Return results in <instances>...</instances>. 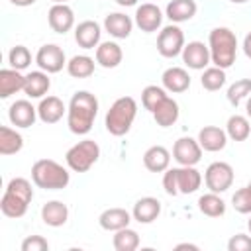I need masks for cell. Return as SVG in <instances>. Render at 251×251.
<instances>
[{
  "instance_id": "cb8c5ba5",
  "label": "cell",
  "mask_w": 251,
  "mask_h": 251,
  "mask_svg": "<svg viewBox=\"0 0 251 251\" xmlns=\"http://www.w3.org/2000/svg\"><path fill=\"white\" fill-rule=\"evenodd\" d=\"M131 214L126 210V208H108L100 214L98 218V224L102 229L106 231H118L122 227H127L129 222H131Z\"/></svg>"
},
{
  "instance_id": "bcb514c9",
  "label": "cell",
  "mask_w": 251,
  "mask_h": 251,
  "mask_svg": "<svg viewBox=\"0 0 251 251\" xmlns=\"http://www.w3.org/2000/svg\"><path fill=\"white\" fill-rule=\"evenodd\" d=\"M116 4H120V6L127 8V6H135V4H137V0H116Z\"/></svg>"
},
{
  "instance_id": "7a4b0ae2",
  "label": "cell",
  "mask_w": 251,
  "mask_h": 251,
  "mask_svg": "<svg viewBox=\"0 0 251 251\" xmlns=\"http://www.w3.org/2000/svg\"><path fill=\"white\" fill-rule=\"evenodd\" d=\"M31 198H33L31 182L24 176H16L6 184V190L0 200V210L6 218H22L27 212Z\"/></svg>"
},
{
  "instance_id": "2e32d148",
  "label": "cell",
  "mask_w": 251,
  "mask_h": 251,
  "mask_svg": "<svg viewBox=\"0 0 251 251\" xmlns=\"http://www.w3.org/2000/svg\"><path fill=\"white\" fill-rule=\"evenodd\" d=\"M100 24H96L94 20H84L75 27V41L78 43V47L82 49H94L100 45Z\"/></svg>"
},
{
  "instance_id": "8d00e7d4",
  "label": "cell",
  "mask_w": 251,
  "mask_h": 251,
  "mask_svg": "<svg viewBox=\"0 0 251 251\" xmlns=\"http://www.w3.org/2000/svg\"><path fill=\"white\" fill-rule=\"evenodd\" d=\"M251 94V78H239L227 88V102L231 106H239L241 100H245Z\"/></svg>"
},
{
  "instance_id": "816d5d0a",
  "label": "cell",
  "mask_w": 251,
  "mask_h": 251,
  "mask_svg": "<svg viewBox=\"0 0 251 251\" xmlns=\"http://www.w3.org/2000/svg\"><path fill=\"white\" fill-rule=\"evenodd\" d=\"M247 186H249V188H251V182H249V184H247Z\"/></svg>"
},
{
  "instance_id": "5b68a950",
  "label": "cell",
  "mask_w": 251,
  "mask_h": 251,
  "mask_svg": "<svg viewBox=\"0 0 251 251\" xmlns=\"http://www.w3.org/2000/svg\"><path fill=\"white\" fill-rule=\"evenodd\" d=\"M31 180L43 190H61L71 182L69 171L53 159H39L31 167Z\"/></svg>"
},
{
  "instance_id": "9a60e30c",
  "label": "cell",
  "mask_w": 251,
  "mask_h": 251,
  "mask_svg": "<svg viewBox=\"0 0 251 251\" xmlns=\"http://www.w3.org/2000/svg\"><path fill=\"white\" fill-rule=\"evenodd\" d=\"M67 108L59 96H43L37 106V116L43 124H57L67 114Z\"/></svg>"
},
{
  "instance_id": "7c38bea8",
  "label": "cell",
  "mask_w": 251,
  "mask_h": 251,
  "mask_svg": "<svg viewBox=\"0 0 251 251\" xmlns=\"http://www.w3.org/2000/svg\"><path fill=\"white\" fill-rule=\"evenodd\" d=\"M163 24V12L157 4L153 2H145L141 6H137L135 10V25L145 31V33H153L161 27Z\"/></svg>"
},
{
  "instance_id": "4dcf8cb0",
  "label": "cell",
  "mask_w": 251,
  "mask_h": 251,
  "mask_svg": "<svg viewBox=\"0 0 251 251\" xmlns=\"http://www.w3.org/2000/svg\"><path fill=\"white\" fill-rule=\"evenodd\" d=\"M22 147H24L22 133L8 126H2L0 127V155H4V157L14 155V153L22 151Z\"/></svg>"
},
{
  "instance_id": "4316f807",
  "label": "cell",
  "mask_w": 251,
  "mask_h": 251,
  "mask_svg": "<svg viewBox=\"0 0 251 251\" xmlns=\"http://www.w3.org/2000/svg\"><path fill=\"white\" fill-rule=\"evenodd\" d=\"M25 75L18 69H2L0 71V98H10L12 94L24 90Z\"/></svg>"
},
{
  "instance_id": "f1b7e54d",
  "label": "cell",
  "mask_w": 251,
  "mask_h": 251,
  "mask_svg": "<svg viewBox=\"0 0 251 251\" xmlns=\"http://www.w3.org/2000/svg\"><path fill=\"white\" fill-rule=\"evenodd\" d=\"M178 114H180V110H178L176 100H173L171 96H167V98L155 108L153 118H155L157 126H161V127H171V126L178 120Z\"/></svg>"
},
{
  "instance_id": "60d3db41",
  "label": "cell",
  "mask_w": 251,
  "mask_h": 251,
  "mask_svg": "<svg viewBox=\"0 0 251 251\" xmlns=\"http://www.w3.org/2000/svg\"><path fill=\"white\" fill-rule=\"evenodd\" d=\"M227 249L229 251H251V235H245V233L231 235V239L227 241Z\"/></svg>"
},
{
  "instance_id": "603a6c76",
  "label": "cell",
  "mask_w": 251,
  "mask_h": 251,
  "mask_svg": "<svg viewBox=\"0 0 251 251\" xmlns=\"http://www.w3.org/2000/svg\"><path fill=\"white\" fill-rule=\"evenodd\" d=\"M41 220L49 227H61L69 220V208L61 200H49L41 206Z\"/></svg>"
},
{
  "instance_id": "6da1fadb",
  "label": "cell",
  "mask_w": 251,
  "mask_h": 251,
  "mask_svg": "<svg viewBox=\"0 0 251 251\" xmlns=\"http://www.w3.org/2000/svg\"><path fill=\"white\" fill-rule=\"evenodd\" d=\"M98 114V98L88 90H78L73 94L67 108V126L75 135H86Z\"/></svg>"
},
{
  "instance_id": "d4e9b609",
  "label": "cell",
  "mask_w": 251,
  "mask_h": 251,
  "mask_svg": "<svg viewBox=\"0 0 251 251\" xmlns=\"http://www.w3.org/2000/svg\"><path fill=\"white\" fill-rule=\"evenodd\" d=\"M124 59V51L116 41H102L96 47V63L104 69H116Z\"/></svg>"
},
{
  "instance_id": "7dc6e473",
  "label": "cell",
  "mask_w": 251,
  "mask_h": 251,
  "mask_svg": "<svg viewBox=\"0 0 251 251\" xmlns=\"http://www.w3.org/2000/svg\"><path fill=\"white\" fill-rule=\"evenodd\" d=\"M245 112H247V118L251 120V94L247 96V104H245Z\"/></svg>"
},
{
  "instance_id": "e575fe53",
  "label": "cell",
  "mask_w": 251,
  "mask_h": 251,
  "mask_svg": "<svg viewBox=\"0 0 251 251\" xmlns=\"http://www.w3.org/2000/svg\"><path fill=\"white\" fill-rule=\"evenodd\" d=\"M200 84L202 88L210 90V92H216L220 90L224 84H226V69H220V67H206L202 76H200Z\"/></svg>"
},
{
  "instance_id": "ac0fdd59",
  "label": "cell",
  "mask_w": 251,
  "mask_h": 251,
  "mask_svg": "<svg viewBox=\"0 0 251 251\" xmlns=\"http://www.w3.org/2000/svg\"><path fill=\"white\" fill-rule=\"evenodd\" d=\"M161 82H163V88L167 92H173V94H180L184 90H188L190 86V75L186 69L182 67H169L163 76H161Z\"/></svg>"
},
{
  "instance_id": "836d02e7",
  "label": "cell",
  "mask_w": 251,
  "mask_h": 251,
  "mask_svg": "<svg viewBox=\"0 0 251 251\" xmlns=\"http://www.w3.org/2000/svg\"><path fill=\"white\" fill-rule=\"evenodd\" d=\"M112 245L116 251H135L139 247V233L135 229H131L129 226L127 227H122L116 231L114 239H112Z\"/></svg>"
},
{
  "instance_id": "d6986e66",
  "label": "cell",
  "mask_w": 251,
  "mask_h": 251,
  "mask_svg": "<svg viewBox=\"0 0 251 251\" xmlns=\"http://www.w3.org/2000/svg\"><path fill=\"white\" fill-rule=\"evenodd\" d=\"M51 88V78L49 73L45 71H31L25 75V84H24V92L27 98H43Z\"/></svg>"
},
{
  "instance_id": "c3c4849f",
  "label": "cell",
  "mask_w": 251,
  "mask_h": 251,
  "mask_svg": "<svg viewBox=\"0 0 251 251\" xmlns=\"http://www.w3.org/2000/svg\"><path fill=\"white\" fill-rule=\"evenodd\" d=\"M229 2H233V4H245V2H249V0H229Z\"/></svg>"
},
{
  "instance_id": "277c9868",
  "label": "cell",
  "mask_w": 251,
  "mask_h": 251,
  "mask_svg": "<svg viewBox=\"0 0 251 251\" xmlns=\"http://www.w3.org/2000/svg\"><path fill=\"white\" fill-rule=\"evenodd\" d=\"M135 116H137V102L131 96H122L106 112L104 126H106L108 133L122 137L131 129Z\"/></svg>"
},
{
  "instance_id": "e0dca14e",
  "label": "cell",
  "mask_w": 251,
  "mask_h": 251,
  "mask_svg": "<svg viewBox=\"0 0 251 251\" xmlns=\"http://www.w3.org/2000/svg\"><path fill=\"white\" fill-rule=\"evenodd\" d=\"M198 143L204 151H210V153H216V151H222L227 143V133L226 129L218 127V126H204L200 131H198Z\"/></svg>"
},
{
  "instance_id": "f907efd6",
  "label": "cell",
  "mask_w": 251,
  "mask_h": 251,
  "mask_svg": "<svg viewBox=\"0 0 251 251\" xmlns=\"http://www.w3.org/2000/svg\"><path fill=\"white\" fill-rule=\"evenodd\" d=\"M247 227H249V233H251V218H249V222H247Z\"/></svg>"
},
{
  "instance_id": "8fae6325",
  "label": "cell",
  "mask_w": 251,
  "mask_h": 251,
  "mask_svg": "<svg viewBox=\"0 0 251 251\" xmlns=\"http://www.w3.org/2000/svg\"><path fill=\"white\" fill-rule=\"evenodd\" d=\"M180 55H182V63L194 71H204L212 63L210 47L204 45L202 41H188Z\"/></svg>"
},
{
  "instance_id": "30bf717a",
  "label": "cell",
  "mask_w": 251,
  "mask_h": 251,
  "mask_svg": "<svg viewBox=\"0 0 251 251\" xmlns=\"http://www.w3.org/2000/svg\"><path fill=\"white\" fill-rule=\"evenodd\" d=\"M35 63L41 71L53 75V73L63 71V67H67V57H65V51L59 45L47 43V45L39 47V51L35 55Z\"/></svg>"
},
{
  "instance_id": "7bdbcfd3",
  "label": "cell",
  "mask_w": 251,
  "mask_h": 251,
  "mask_svg": "<svg viewBox=\"0 0 251 251\" xmlns=\"http://www.w3.org/2000/svg\"><path fill=\"white\" fill-rule=\"evenodd\" d=\"M243 53L251 59V31L245 35V39H243Z\"/></svg>"
},
{
  "instance_id": "4fadbf2b",
  "label": "cell",
  "mask_w": 251,
  "mask_h": 251,
  "mask_svg": "<svg viewBox=\"0 0 251 251\" xmlns=\"http://www.w3.org/2000/svg\"><path fill=\"white\" fill-rule=\"evenodd\" d=\"M47 22H49V27L55 33L65 35L75 25V12L69 4H53L47 12Z\"/></svg>"
},
{
  "instance_id": "44dd1931",
  "label": "cell",
  "mask_w": 251,
  "mask_h": 251,
  "mask_svg": "<svg viewBox=\"0 0 251 251\" xmlns=\"http://www.w3.org/2000/svg\"><path fill=\"white\" fill-rule=\"evenodd\" d=\"M104 29L116 39H126L133 29V20L122 12H112L104 18Z\"/></svg>"
},
{
  "instance_id": "d590c367",
  "label": "cell",
  "mask_w": 251,
  "mask_h": 251,
  "mask_svg": "<svg viewBox=\"0 0 251 251\" xmlns=\"http://www.w3.org/2000/svg\"><path fill=\"white\" fill-rule=\"evenodd\" d=\"M167 96H169V94H167V90H165L163 86L149 84V86H145V88L141 90V104H143L145 110H149V112L153 114L155 108H157Z\"/></svg>"
},
{
  "instance_id": "681fc988",
  "label": "cell",
  "mask_w": 251,
  "mask_h": 251,
  "mask_svg": "<svg viewBox=\"0 0 251 251\" xmlns=\"http://www.w3.org/2000/svg\"><path fill=\"white\" fill-rule=\"evenodd\" d=\"M51 2H53V4H67L69 0H51Z\"/></svg>"
},
{
  "instance_id": "f546056e",
  "label": "cell",
  "mask_w": 251,
  "mask_h": 251,
  "mask_svg": "<svg viewBox=\"0 0 251 251\" xmlns=\"http://www.w3.org/2000/svg\"><path fill=\"white\" fill-rule=\"evenodd\" d=\"M226 133L229 139L233 141H245L249 135H251V124H249V118L247 116H241V114H233L227 118V124H226Z\"/></svg>"
},
{
  "instance_id": "3957f363",
  "label": "cell",
  "mask_w": 251,
  "mask_h": 251,
  "mask_svg": "<svg viewBox=\"0 0 251 251\" xmlns=\"http://www.w3.org/2000/svg\"><path fill=\"white\" fill-rule=\"evenodd\" d=\"M212 63L220 69H229L237 57V37L229 27H214L208 35Z\"/></svg>"
},
{
  "instance_id": "1f68e13d",
  "label": "cell",
  "mask_w": 251,
  "mask_h": 251,
  "mask_svg": "<svg viewBox=\"0 0 251 251\" xmlns=\"http://www.w3.org/2000/svg\"><path fill=\"white\" fill-rule=\"evenodd\" d=\"M198 210L204 214V216H210V218H220L226 214V202L220 198L218 192H208V194H202L198 198Z\"/></svg>"
},
{
  "instance_id": "ba28073f",
  "label": "cell",
  "mask_w": 251,
  "mask_h": 251,
  "mask_svg": "<svg viewBox=\"0 0 251 251\" xmlns=\"http://www.w3.org/2000/svg\"><path fill=\"white\" fill-rule=\"evenodd\" d=\"M204 182H206L210 192H218V194L226 192L233 184V169H231V165L226 163V161L210 163L206 173H204Z\"/></svg>"
},
{
  "instance_id": "ffe728a7",
  "label": "cell",
  "mask_w": 251,
  "mask_h": 251,
  "mask_svg": "<svg viewBox=\"0 0 251 251\" xmlns=\"http://www.w3.org/2000/svg\"><path fill=\"white\" fill-rule=\"evenodd\" d=\"M161 214V202L153 196H143L139 198L135 204H133V210H131V216L135 222L139 224H151L159 218Z\"/></svg>"
},
{
  "instance_id": "f35d334b",
  "label": "cell",
  "mask_w": 251,
  "mask_h": 251,
  "mask_svg": "<svg viewBox=\"0 0 251 251\" xmlns=\"http://www.w3.org/2000/svg\"><path fill=\"white\" fill-rule=\"evenodd\" d=\"M231 206L239 214H251V188L243 186L231 196Z\"/></svg>"
},
{
  "instance_id": "ee69618b",
  "label": "cell",
  "mask_w": 251,
  "mask_h": 251,
  "mask_svg": "<svg viewBox=\"0 0 251 251\" xmlns=\"http://www.w3.org/2000/svg\"><path fill=\"white\" fill-rule=\"evenodd\" d=\"M14 6H20V8H25V6H31L35 4V0H10Z\"/></svg>"
},
{
  "instance_id": "52a82bcc",
  "label": "cell",
  "mask_w": 251,
  "mask_h": 251,
  "mask_svg": "<svg viewBox=\"0 0 251 251\" xmlns=\"http://www.w3.org/2000/svg\"><path fill=\"white\" fill-rule=\"evenodd\" d=\"M184 33L176 24L165 25L157 35V51L165 59H173L182 53L184 49Z\"/></svg>"
},
{
  "instance_id": "484cf974",
  "label": "cell",
  "mask_w": 251,
  "mask_h": 251,
  "mask_svg": "<svg viewBox=\"0 0 251 251\" xmlns=\"http://www.w3.org/2000/svg\"><path fill=\"white\" fill-rule=\"evenodd\" d=\"M196 10L198 6L194 0H171L165 8V14L173 24H182L192 20L196 16Z\"/></svg>"
},
{
  "instance_id": "74e56055",
  "label": "cell",
  "mask_w": 251,
  "mask_h": 251,
  "mask_svg": "<svg viewBox=\"0 0 251 251\" xmlns=\"http://www.w3.org/2000/svg\"><path fill=\"white\" fill-rule=\"evenodd\" d=\"M8 63L12 69H18V71H24L29 67L31 63V53L25 45H14L8 53Z\"/></svg>"
},
{
  "instance_id": "ab89813d",
  "label": "cell",
  "mask_w": 251,
  "mask_h": 251,
  "mask_svg": "<svg viewBox=\"0 0 251 251\" xmlns=\"http://www.w3.org/2000/svg\"><path fill=\"white\" fill-rule=\"evenodd\" d=\"M49 241L43 235H27L22 241V251H47Z\"/></svg>"
},
{
  "instance_id": "83f0119b",
  "label": "cell",
  "mask_w": 251,
  "mask_h": 251,
  "mask_svg": "<svg viewBox=\"0 0 251 251\" xmlns=\"http://www.w3.org/2000/svg\"><path fill=\"white\" fill-rule=\"evenodd\" d=\"M176 186L178 194H192L202 184V175L194 167H176Z\"/></svg>"
},
{
  "instance_id": "9c48e42d",
  "label": "cell",
  "mask_w": 251,
  "mask_h": 251,
  "mask_svg": "<svg viewBox=\"0 0 251 251\" xmlns=\"http://www.w3.org/2000/svg\"><path fill=\"white\" fill-rule=\"evenodd\" d=\"M202 147L198 143V139L194 137H178L173 145V159L180 165V167H194L196 163H200L202 159Z\"/></svg>"
},
{
  "instance_id": "b9f144b4",
  "label": "cell",
  "mask_w": 251,
  "mask_h": 251,
  "mask_svg": "<svg viewBox=\"0 0 251 251\" xmlns=\"http://www.w3.org/2000/svg\"><path fill=\"white\" fill-rule=\"evenodd\" d=\"M163 188L169 196H176L178 194V186H176V171L175 169H167L163 175Z\"/></svg>"
},
{
  "instance_id": "7402d4cb",
  "label": "cell",
  "mask_w": 251,
  "mask_h": 251,
  "mask_svg": "<svg viewBox=\"0 0 251 251\" xmlns=\"http://www.w3.org/2000/svg\"><path fill=\"white\" fill-rule=\"evenodd\" d=\"M143 165L151 173H165L171 165V151L163 145H151L143 153Z\"/></svg>"
},
{
  "instance_id": "d6a6232c",
  "label": "cell",
  "mask_w": 251,
  "mask_h": 251,
  "mask_svg": "<svg viewBox=\"0 0 251 251\" xmlns=\"http://www.w3.org/2000/svg\"><path fill=\"white\" fill-rule=\"evenodd\" d=\"M94 59L88 55H75L71 61H67V73L73 78H88L94 73Z\"/></svg>"
},
{
  "instance_id": "5bb4252c",
  "label": "cell",
  "mask_w": 251,
  "mask_h": 251,
  "mask_svg": "<svg viewBox=\"0 0 251 251\" xmlns=\"http://www.w3.org/2000/svg\"><path fill=\"white\" fill-rule=\"evenodd\" d=\"M8 118L16 127H31L39 116L37 108L29 100H16L8 110Z\"/></svg>"
},
{
  "instance_id": "f6af8a7d",
  "label": "cell",
  "mask_w": 251,
  "mask_h": 251,
  "mask_svg": "<svg viewBox=\"0 0 251 251\" xmlns=\"http://www.w3.org/2000/svg\"><path fill=\"white\" fill-rule=\"evenodd\" d=\"M175 249L178 251V249H192V251H198V245H194V243H178V245H175Z\"/></svg>"
},
{
  "instance_id": "8992f818",
  "label": "cell",
  "mask_w": 251,
  "mask_h": 251,
  "mask_svg": "<svg viewBox=\"0 0 251 251\" xmlns=\"http://www.w3.org/2000/svg\"><path fill=\"white\" fill-rule=\"evenodd\" d=\"M98 157H100V147L94 139H82L65 153L67 167L75 173H86L98 161Z\"/></svg>"
}]
</instances>
